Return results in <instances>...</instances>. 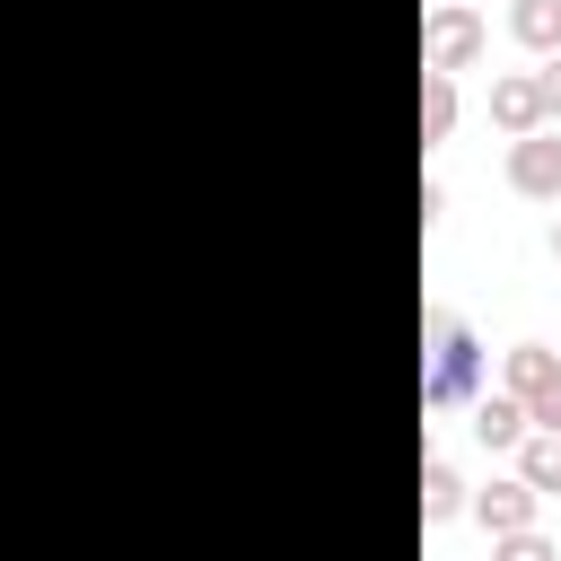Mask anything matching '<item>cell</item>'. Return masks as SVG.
Wrapping results in <instances>:
<instances>
[{
  "instance_id": "cell-1",
  "label": "cell",
  "mask_w": 561,
  "mask_h": 561,
  "mask_svg": "<svg viewBox=\"0 0 561 561\" xmlns=\"http://www.w3.org/2000/svg\"><path fill=\"white\" fill-rule=\"evenodd\" d=\"M482 9L473 0H438L430 18H421V70H438V79H456V70H473L482 61Z\"/></svg>"
},
{
  "instance_id": "cell-2",
  "label": "cell",
  "mask_w": 561,
  "mask_h": 561,
  "mask_svg": "<svg viewBox=\"0 0 561 561\" xmlns=\"http://www.w3.org/2000/svg\"><path fill=\"white\" fill-rule=\"evenodd\" d=\"M430 342H438V359H430V377H421V403H430V412H447V403H465V394H473L482 351H473V333H465L456 316H430Z\"/></svg>"
},
{
  "instance_id": "cell-3",
  "label": "cell",
  "mask_w": 561,
  "mask_h": 561,
  "mask_svg": "<svg viewBox=\"0 0 561 561\" xmlns=\"http://www.w3.org/2000/svg\"><path fill=\"white\" fill-rule=\"evenodd\" d=\"M508 193H526V202H561V131H552V123L526 131V140H508Z\"/></svg>"
},
{
  "instance_id": "cell-4",
  "label": "cell",
  "mask_w": 561,
  "mask_h": 561,
  "mask_svg": "<svg viewBox=\"0 0 561 561\" xmlns=\"http://www.w3.org/2000/svg\"><path fill=\"white\" fill-rule=\"evenodd\" d=\"M465 508H473V517L491 526V543H500V535H526L543 500H535V491H526L517 473H500V482H482V491H465Z\"/></svg>"
},
{
  "instance_id": "cell-5",
  "label": "cell",
  "mask_w": 561,
  "mask_h": 561,
  "mask_svg": "<svg viewBox=\"0 0 561 561\" xmlns=\"http://www.w3.org/2000/svg\"><path fill=\"white\" fill-rule=\"evenodd\" d=\"M561 386V359H552V342H517L508 359H500V394H517V403H543Z\"/></svg>"
},
{
  "instance_id": "cell-6",
  "label": "cell",
  "mask_w": 561,
  "mask_h": 561,
  "mask_svg": "<svg viewBox=\"0 0 561 561\" xmlns=\"http://www.w3.org/2000/svg\"><path fill=\"white\" fill-rule=\"evenodd\" d=\"M491 123H500L508 140L543 131V96H535V70H508V79H491Z\"/></svg>"
},
{
  "instance_id": "cell-7",
  "label": "cell",
  "mask_w": 561,
  "mask_h": 561,
  "mask_svg": "<svg viewBox=\"0 0 561 561\" xmlns=\"http://www.w3.org/2000/svg\"><path fill=\"white\" fill-rule=\"evenodd\" d=\"M473 438H482V447H517V438H526V403L500 394V386L473 394Z\"/></svg>"
},
{
  "instance_id": "cell-8",
  "label": "cell",
  "mask_w": 561,
  "mask_h": 561,
  "mask_svg": "<svg viewBox=\"0 0 561 561\" xmlns=\"http://www.w3.org/2000/svg\"><path fill=\"white\" fill-rule=\"evenodd\" d=\"M508 35L552 61V53H561V0H508Z\"/></svg>"
},
{
  "instance_id": "cell-9",
  "label": "cell",
  "mask_w": 561,
  "mask_h": 561,
  "mask_svg": "<svg viewBox=\"0 0 561 561\" xmlns=\"http://www.w3.org/2000/svg\"><path fill=\"white\" fill-rule=\"evenodd\" d=\"M517 482H526L535 500L561 491V438H552V430H526V438H517Z\"/></svg>"
},
{
  "instance_id": "cell-10",
  "label": "cell",
  "mask_w": 561,
  "mask_h": 561,
  "mask_svg": "<svg viewBox=\"0 0 561 561\" xmlns=\"http://www.w3.org/2000/svg\"><path fill=\"white\" fill-rule=\"evenodd\" d=\"M447 131H456V79L421 70V149H438Z\"/></svg>"
},
{
  "instance_id": "cell-11",
  "label": "cell",
  "mask_w": 561,
  "mask_h": 561,
  "mask_svg": "<svg viewBox=\"0 0 561 561\" xmlns=\"http://www.w3.org/2000/svg\"><path fill=\"white\" fill-rule=\"evenodd\" d=\"M456 508H465V482H456V465L430 456V465H421V526H447Z\"/></svg>"
},
{
  "instance_id": "cell-12",
  "label": "cell",
  "mask_w": 561,
  "mask_h": 561,
  "mask_svg": "<svg viewBox=\"0 0 561 561\" xmlns=\"http://www.w3.org/2000/svg\"><path fill=\"white\" fill-rule=\"evenodd\" d=\"M491 561H561V543L526 526V535H500V543H491Z\"/></svg>"
},
{
  "instance_id": "cell-13",
  "label": "cell",
  "mask_w": 561,
  "mask_h": 561,
  "mask_svg": "<svg viewBox=\"0 0 561 561\" xmlns=\"http://www.w3.org/2000/svg\"><path fill=\"white\" fill-rule=\"evenodd\" d=\"M535 96H543V123H552V131H561V53H552V61H543V70H535Z\"/></svg>"
},
{
  "instance_id": "cell-14",
  "label": "cell",
  "mask_w": 561,
  "mask_h": 561,
  "mask_svg": "<svg viewBox=\"0 0 561 561\" xmlns=\"http://www.w3.org/2000/svg\"><path fill=\"white\" fill-rule=\"evenodd\" d=\"M526 421H535V430H552V438H561V386H552V394H543V403H526Z\"/></svg>"
},
{
  "instance_id": "cell-15",
  "label": "cell",
  "mask_w": 561,
  "mask_h": 561,
  "mask_svg": "<svg viewBox=\"0 0 561 561\" xmlns=\"http://www.w3.org/2000/svg\"><path fill=\"white\" fill-rule=\"evenodd\" d=\"M552 263H561V219H552Z\"/></svg>"
}]
</instances>
